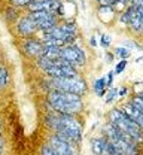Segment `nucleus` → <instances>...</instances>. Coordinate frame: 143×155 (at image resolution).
<instances>
[{"label": "nucleus", "mask_w": 143, "mask_h": 155, "mask_svg": "<svg viewBox=\"0 0 143 155\" xmlns=\"http://www.w3.org/2000/svg\"><path fill=\"white\" fill-rule=\"evenodd\" d=\"M48 104L52 110L58 114H70V115H78L83 109L82 96L61 90L48 91Z\"/></svg>", "instance_id": "obj_1"}, {"label": "nucleus", "mask_w": 143, "mask_h": 155, "mask_svg": "<svg viewBox=\"0 0 143 155\" xmlns=\"http://www.w3.org/2000/svg\"><path fill=\"white\" fill-rule=\"evenodd\" d=\"M48 91L49 90H61V91H70L78 96H83L88 91L86 82L79 75L73 78H48L45 81Z\"/></svg>", "instance_id": "obj_2"}, {"label": "nucleus", "mask_w": 143, "mask_h": 155, "mask_svg": "<svg viewBox=\"0 0 143 155\" xmlns=\"http://www.w3.org/2000/svg\"><path fill=\"white\" fill-rule=\"evenodd\" d=\"M109 119H110V122L116 124L122 131H125L127 134L131 136L139 145L143 143V130L136 122H133L128 116L124 114L122 110H121V107L113 109V110L109 114Z\"/></svg>", "instance_id": "obj_3"}, {"label": "nucleus", "mask_w": 143, "mask_h": 155, "mask_svg": "<svg viewBox=\"0 0 143 155\" xmlns=\"http://www.w3.org/2000/svg\"><path fill=\"white\" fill-rule=\"evenodd\" d=\"M60 57L76 67H82L86 63V54L78 45H63L60 48Z\"/></svg>", "instance_id": "obj_4"}, {"label": "nucleus", "mask_w": 143, "mask_h": 155, "mask_svg": "<svg viewBox=\"0 0 143 155\" xmlns=\"http://www.w3.org/2000/svg\"><path fill=\"white\" fill-rule=\"evenodd\" d=\"M15 24H17V33L20 35L21 38H31V36H36L39 33L37 24H36L34 19L31 18L30 14L21 15Z\"/></svg>", "instance_id": "obj_5"}, {"label": "nucleus", "mask_w": 143, "mask_h": 155, "mask_svg": "<svg viewBox=\"0 0 143 155\" xmlns=\"http://www.w3.org/2000/svg\"><path fill=\"white\" fill-rule=\"evenodd\" d=\"M31 15V18L36 21L39 31H45L49 30L51 27L58 24V17L48 12V11H36V12H28Z\"/></svg>", "instance_id": "obj_6"}, {"label": "nucleus", "mask_w": 143, "mask_h": 155, "mask_svg": "<svg viewBox=\"0 0 143 155\" xmlns=\"http://www.w3.org/2000/svg\"><path fill=\"white\" fill-rule=\"evenodd\" d=\"M22 49L24 52L31 58H37L43 55V51H45V46L42 43L41 39H36L34 36L31 38H24L22 40Z\"/></svg>", "instance_id": "obj_7"}, {"label": "nucleus", "mask_w": 143, "mask_h": 155, "mask_svg": "<svg viewBox=\"0 0 143 155\" xmlns=\"http://www.w3.org/2000/svg\"><path fill=\"white\" fill-rule=\"evenodd\" d=\"M48 143L55 149L57 155H73V154H76V146H75V143L66 142V140L60 139L57 134L49 136Z\"/></svg>", "instance_id": "obj_8"}, {"label": "nucleus", "mask_w": 143, "mask_h": 155, "mask_svg": "<svg viewBox=\"0 0 143 155\" xmlns=\"http://www.w3.org/2000/svg\"><path fill=\"white\" fill-rule=\"evenodd\" d=\"M121 110L143 130V112H140L133 103H130V101L128 103H124L122 106H121Z\"/></svg>", "instance_id": "obj_9"}, {"label": "nucleus", "mask_w": 143, "mask_h": 155, "mask_svg": "<svg viewBox=\"0 0 143 155\" xmlns=\"http://www.w3.org/2000/svg\"><path fill=\"white\" fill-rule=\"evenodd\" d=\"M127 25L133 31H136V33H140L142 31V19H140V15H139L137 9L133 5H130V19H128V24Z\"/></svg>", "instance_id": "obj_10"}, {"label": "nucleus", "mask_w": 143, "mask_h": 155, "mask_svg": "<svg viewBox=\"0 0 143 155\" xmlns=\"http://www.w3.org/2000/svg\"><path fill=\"white\" fill-rule=\"evenodd\" d=\"M106 143H107V137H106V136L91 139V151H93V154H97V155L104 154Z\"/></svg>", "instance_id": "obj_11"}, {"label": "nucleus", "mask_w": 143, "mask_h": 155, "mask_svg": "<svg viewBox=\"0 0 143 155\" xmlns=\"http://www.w3.org/2000/svg\"><path fill=\"white\" fill-rule=\"evenodd\" d=\"M28 12H36V11H48L51 12V2L48 0H31L27 5Z\"/></svg>", "instance_id": "obj_12"}, {"label": "nucleus", "mask_w": 143, "mask_h": 155, "mask_svg": "<svg viewBox=\"0 0 143 155\" xmlns=\"http://www.w3.org/2000/svg\"><path fill=\"white\" fill-rule=\"evenodd\" d=\"M20 17H21V11L18 6L9 5V6L6 8V11H5V19H6L8 22H17Z\"/></svg>", "instance_id": "obj_13"}, {"label": "nucleus", "mask_w": 143, "mask_h": 155, "mask_svg": "<svg viewBox=\"0 0 143 155\" xmlns=\"http://www.w3.org/2000/svg\"><path fill=\"white\" fill-rule=\"evenodd\" d=\"M116 14H115V11H113V8H112V5H104V6H99V17L102 21L104 22H109L110 21V17H115Z\"/></svg>", "instance_id": "obj_14"}, {"label": "nucleus", "mask_w": 143, "mask_h": 155, "mask_svg": "<svg viewBox=\"0 0 143 155\" xmlns=\"http://www.w3.org/2000/svg\"><path fill=\"white\" fill-rule=\"evenodd\" d=\"M93 88H94V91H96V94H97V96L103 97L104 94H106V91H107V87H106V79H104V78H99V79H96V81H94Z\"/></svg>", "instance_id": "obj_15"}, {"label": "nucleus", "mask_w": 143, "mask_h": 155, "mask_svg": "<svg viewBox=\"0 0 143 155\" xmlns=\"http://www.w3.org/2000/svg\"><path fill=\"white\" fill-rule=\"evenodd\" d=\"M60 48L61 46H45V51H43V55L42 57L55 60V58L60 57Z\"/></svg>", "instance_id": "obj_16"}, {"label": "nucleus", "mask_w": 143, "mask_h": 155, "mask_svg": "<svg viewBox=\"0 0 143 155\" xmlns=\"http://www.w3.org/2000/svg\"><path fill=\"white\" fill-rule=\"evenodd\" d=\"M115 57H119L121 60H128V57L131 55V52H130V49L127 48V46H118V48H115Z\"/></svg>", "instance_id": "obj_17"}, {"label": "nucleus", "mask_w": 143, "mask_h": 155, "mask_svg": "<svg viewBox=\"0 0 143 155\" xmlns=\"http://www.w3.org/2000/svg\"><path fill=\"white\" fill-rule=\"evenodd\" d=\"M109 91H106V94H104V101L106 103H112L113 100H115V97L118 96V88H107Z\"/></svg>", "instance_id": "obj_18"}, {"label": "nucleus", "mask_w": 143, "mask_h": 155, "mask_svg": "<svg viewBox=\"0 0 143 155\" xmlns=\"http://www.w3.org/2000/svg\"><path fill=\"white\" fill-rule=\"evenodd\" d=\"M8 82H9V72H8V69L2 67V70H0V88H3Z\"/></svg>", "instance_id": "obj_19"}, {"label": "nucleus", "mask_w": 143, "mask_h": 155, "mask_svg": "<svg viewBox=\"0 0 143 155\" xmlns=\"http://www.w3.org/2000/svg\"><path fill=\"white\" fill-rule=\"evenodd\" d=\"M112 8H113V11H115V14H121L125 11V8H127V5L122 3V2H119V0H115L113 3H112Z\"/></svg>", "instance_id": "obj_20"}, {"label": "nucleus", "mask_w": 143, "mask_h": 155, "mask_svg": "<svg viewBox=\"0 0 143 155\" xmlns=\"http://www.w3.org/2000/svg\"><path fill=\"white\" fill-rule=\"evenodd\" d=\"M41 154L42 155H57V152H55V149L49 143H46V145H43L41 148Z\"/></svg>", "instance_id": "obj_21"}, {"label": "nucleus", "mask_w": 143, "mask_h": 155, "mask_svg": "<svg viewBox=\"0 0 143 155\" xmlns=\"http://www.w3.org/2000/svg\"><path fill=\"white\" fill-rule=\"evenodd\" d=\"M130 103H133V104H134V106L140 110V112H143V100L139 96H134L131 100H130Z\"/></svg>", "instance_id": "obj_22"}, {"label": "nucleus", "mask_w": 143, "mask_h": 155, "mask_svg": "<svg viewBox=\"0 0 143 155\" xmlns=\"http://www.w3.org/2000/svg\"><path fill=\"white\" fill-rule=\"evenodd\" d=\"M125 67H127V60H121L118 64H116V67H115V75H121L124 70H125Z\"/></svg>", "instance_id": "obj_23"}, {"label": "nucleus", "mask_w": 143, "mask_h": 155, "mask_svg": "<svg viewBox=\"0 0 143 155\" xmlns=\"http://www.w3.org/2000/svg\"><path fill=\"white\" fill-rule=\"evenodd\" d=\"M110 42H112L110 35H102V36H100V45H102V46L109 48V46H110Z\"/></svg>", "instance_id": "obj_24"}, {"label": "nucleus", "mask_w": 143, "mask_h": 155, "mask_svg": "<svg viewBox=\"0 0 143 155\" xmlns=\"http://www.w3.org/2000/svg\"><path fill=\"white\" fill-rule=\"evenodd\" d=\"M11 5H15L18 8H27V5L31 2V0H8Z\"/></svg>", "instance_id": "obj_25"}, {"label": "nucleus", "mask_w": 143, "mask_h": 155, "mask_svg": "<svg viewBox=\"0 0 143 155\" xmlns=\"http://www.w3.org/2000/svg\"><path fill=\"white\" fill-rule=\"evenodd\" d=\"M113 76H115V72H113V70H110V72L106 75V78H104V79H106V87H107V88H110V87H112Z\"/></svg>", "instance_id": "obj_26"}, {"label": "nucleus", "mask_w": 143, "mask_h": 155, "mask_svg": "<svg viewBox=\"0 0 143 155\" xmlns=\"http://www.w3.org/2000/svg\"><path fill=\"white\" fill-rule=\"evenodd\" d=\"M127 91H128V88H127V87H121V88H118V96L124 97L125 94H127Z\"/></svg>", "instance_id": "obj_27"}, {"label": "nucleus", "mask_w": 143, "mask_h": 155, "mask_svg": "<svg viewBox=\"0 0 143 155\" xmlns=\"http://www.w3.org/2000/svg\"><path fill=\"white\" fill-rule=\"evenodd\" d=\"M113 58H115V54H112V52H106V61H107V63H112Z\"/></svg>", "instance_id": "obj_28"}, {"label": "nucleus", "mask_w": 143, "mask_h": 155, "mask_svg": "<svg viewBox=\"0 0 143 155\" xmlns=\"http://www.w3.org/2000/svg\"><path fill=\"white\" fill-rule=\"evenodd\" d=\"M89 45L93 46V48H96L99 43H97V38L96 36H91V39H89Z\"/></svg>", "instance_id": "obj_29"}, {"label": "nucleus", "mask_w": 143, "mask_h": 155, "mask_svg": "<svg viewBox=\"0 0 143 155\" xmlns=\"http://www.w3.org/2000/svg\"><path fill=\"white\" fill-rule=\"evenodd\" d=\"M131 5L134 8H139V6H143V0H131Z\"/></svg>", "instance_id": "obj_30"}, {"label": "nucleus", "mask_w": 143, "mask_h": 155, "mask_svg": "<svg viewBox=\"0 0 143 155\" xmlns=\"http://www.w3.org/2000/svg\"><path fill=\"white\" fill-rule=\"evenodd\" d=\"M3 152V137L0 136V154Z\"/></svg>", "instance_id": "obj_31"}, {"label": "nucleus", "mask_w": 143, "mask_h": 155, "mask_svg": "<svg viewBox=\"0 0 143 155\" xmlns=\"http://www.w3.org/2000/svg\"><path fill=\"white\" fill-rule=\"evenodd\" d=\"M119 2H122L125 5H128V3H131V0H119Z\"/></svg>", "instance_id": "obj_32"}, {"label": "nucleus", "mask_w": 143, "mask_h": 155, "mask_svg": "<svg viewBox=\"0 0 143 155\" xmlns=\"http://www.w3.org/2000/svg\"><path fill=\"white\" fill-rule=\"evenodd\" d=\"M137 96H139V97H140V98H142V100H143V93H139Z\"/></svg>", "instance_id": "obj_33"}, {"label": "nucleus", "mask_w": 143, "mask_h": 155, "mask_svg": "<svg viewBox=\"0 0 143 155\" xmlns=\"http://www.w3.org/2000/svg\"><path fill=\"white\" fill-rule=\"evenodd\" d=\"M113 2H115V0H107V3H109V5H112Z\"/></svg>", "instance_id": "obj_34"}, {"label": "nucleus", "mask_w": 143, "mask_h": 155, "mask_svg": "<svg viewBox=\"0 0 143 155\" xmlns=\"http://www.w3.org/2000/svg\"><path fill=\"white\" fill-rule=\"evenodd\" d=\"M0 130H2V121H0Z\"/></svg>", "instance_id": "obj_35"}, {"label": "nucleus", "mask_w": 143, "mask_h": 155, "mask_svg": "<svg viewBox=\"0 0 143 155\" xmlns=\"http://www.w3.org/2000/svg\"><path fill=\"white\" fill-rule=\"evenodd\" d=\"M2 67H3V66H2V64H0V70H2Z\"/></svg>", "instance_id": "obj_36"}, {"label": "nucleus", "mask_w": 143, "mask_h": 155, "mask_svg": "<svg viewBox=\"0 0 143 155\" xmlns=\"http://www.w3.org/2000/svg\"><path fill=\"white\" fill-rule=\"evenodd\" d=\"M48 2H52V0H48Z\"/></svg>", "instance_id": "obj_37"}]
</instances>
